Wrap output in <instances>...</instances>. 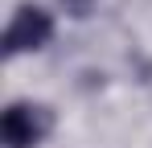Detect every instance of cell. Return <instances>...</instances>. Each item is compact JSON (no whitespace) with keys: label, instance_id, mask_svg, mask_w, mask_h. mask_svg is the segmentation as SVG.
Here are the masks:
<instances>
[{"label":"cell","instance_id":"obj_1","mask_svg":"<svg viewBox=\"0 0 152 148\" xmlns=\"http://www.w3.org/2000/svg\"><path fill=\"white\" fill-rule=\"evenodd\" d=\"M50 37H53V21H50V12H45V8H33V4H25V8H17L12 25L4 29V53L41 49Z\"/></svg>","mask_w":152,"mask_h":148},{"label":"cell","instance_id":"obj_2","mask_svg":"<svg viewBox=\"0 0 152 148\" xmlns=\"http://www.w3.org/2000/svg\"><path fill=\"white\" fill-rule=\"evenodd\" d=\"M45 111L41 107H29V103H12L0 119V140L4 148H33L45 136Z\"/></svg>","mask_w":152,"mask_h":148},{"label":"cell","instance_id":"obj_3","mask_svg":"<svg viewBox=\"0 0 152 148\" xmlns=\"http://www.w3.org/2000/svg\"><path fill=\"white\" fill-rule=\"evenodd\" d=\"M66 4H70V8H74L78 17H82V12H86V4H91V0H66Z\"/></svg>","mask_w":152,"mask_h":148}]
</instances>
